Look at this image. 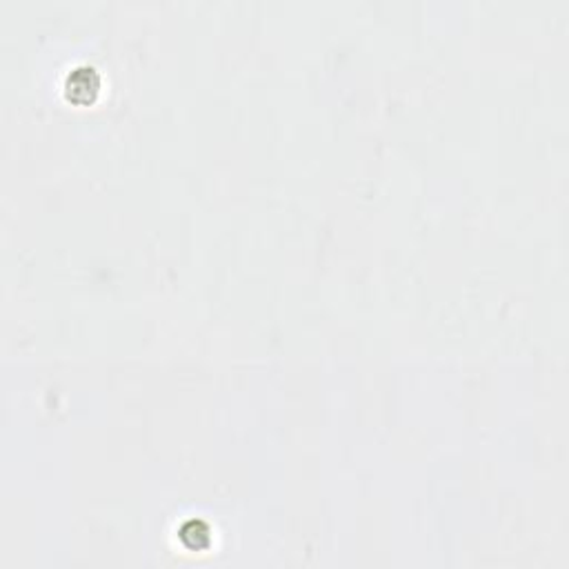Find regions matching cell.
Wrapping results in <instances>:
<instances>
[{
	"mask_svg": "<svg viewBox=\"0 0 569 569\" xmlns=\"http://www.w3.org/2000/svg\"><path fill=\"white\" fill-rule=\"evenodd\" d=\"M100 92V76L93 67L78 65L67 74L65 96L76 105H92Z\"/></svg>",
	"mask_w": 569,
	"mask_h": 569,
	"instance_id": "obj_1",
	"label": "cell"
},
{
	"mask_svg": "<svg viewBox=\"0 0 569 569\" xmlns=\"http://www.w3.org/2000/svg\"><path fill=\"white\" fill-rule=\"evenodd\" d=\"M178 538H180V542L187 549L203 551L209 549V545H212V529L203 520H187L180 527V532H178Z\"/></svg>",
	"mask_w": 569,
	"mask_h": 569,
	"instance_id": "obj_2",
	"label": "cell"
}]
</instances>
